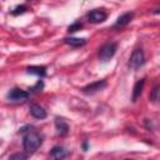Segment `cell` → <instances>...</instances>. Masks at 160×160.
I'll return each instance as SVG.
<instances>
[{
	"instance_id": "cell-16",
	"label": "cell",
	"mask_w": 160,
	"mask_h": 160,
	"mask_svg": "<svg viewBox=\"0 0 160 160\" xmlns=\"http://www.w3.org/2000/svg\"><path fill=\"white\" fill-rule=\"evenodd\" d=\"M150 100H151L152 102H158V100H159V86H158V85H155L154 89L151 90Z\"/></svg>"
},
{
	"instance_id": "cell-8",
	"label": "cell",
	"mask_w": 160,
	"mask_h": 160,
	"mask_svg": "<svg viewBox=\"0 0 160 160\" xmlns=\"http://www.w3.org/2000/svg\"><path fill=\"white\" fill-rule=\"evenodd\" d=\"M55 129L56 134L60 136H65L69 134V125L62 118H55Z\"/></svg>"
},
{
	"instance_id": "cell-17",
	"label": "cell",
	"mask_w": 160,
	"mask_h": 160,
	"mask_svg": "<svg viewBox=\"0 0 160 160\" xmlns=\"http://www.w3.org/2000/svg\"><path fill=\"white\" fill-rule=\"evenodd\" d=\"M81 28H82V24H81L80 21H75L74 24H71V25L68 28V31H69V32H75V31L80 30Z\"/></svg>"
},
{
	"instance_id": "cell-9",
	"label": "cell",
	"mask_w": 160,
	"mask_h": 160,
	"mask_svg": "<svg viewBox=\"0 0 160 160\" xmlns=\"http://www.w3.org/2000/svg\"><path fill=\"white\" fill-rule=\"evenodd\" d=\"M30 114L35 118V119H45L46 116H48V112H46V110L42 108V106H40V105H38V104H31L30 105Z\"/></svg>"
},
{
	"instance_id": "cell-12",
	"label": "cell",
	"mask_w": 160,
	"mask_h": 160,
	"mask_svg": "<svg viewBox=\"0 0 160 160\" xmlns=\"http://www.w3.org/2000/svg\"><path fill=\"white\" fill-rule=\"evenodd\" d=\"M68 150L65 149V148H62V146H60V145H56V146H54L52 149H51V152H50V156L51 158H54V159H64V158H66L68 156Z\"/></svg>"
},
{
	"instance_id": "cell-14",
	"label": "cell",
	"mask_w": 160,
	"mask_h": 160,
	"mask_svg": "<svg viewBox=\"0 0 160 160\" xmlns=\"http://www.w3.org/2000/svg\"><path fill=\"white\" fill-rule=\"evenodd\" d=\"M42 89H44V81L42 80H38V82L34 86L29 88V92L30 94H32V92H40Z\"/></svg>"
},
{
	"instance_id": "cell-1",
	"label": "cell",
	"mask_w": 160,
	"mask_h": 160,
	"mask_svg": "<svg viewBox=\"0 0 160 160\" xmlns=\"http://www.w3.org/2000/svg\"><path fill=\"white\" fill-rule=\"evenodd\" d=\"M42 145V136L36 131H28L22 138V146L26 152H34Z\"/></svg>"
},
{
	"instance_id": "cell-13",
	"label": "cell",
	"mask_w": 160,
	"mask_h": 160,
	"mask_svg": "<svg viewBox=\"0 0 160 160\" xmlns=\"http://www.w3.org/2000/svg\"><path fill=\"white\" fill-rule=\"evenodd\" d=\"M64 42L70 45V46H74V48H79V46H84L86 44V39L84 38H65L64 39Z\"/></svg>"
},
{
	"instance_id": "cell-2",
	"label": "cell",
	"mask_w": 160,
	"mask_h": 160,
	"mask_svg": "<svg viewBox=\"0 0 160 160\" xmlns=\"http://www.w3.org/2000/svg\"><path fill=\"white\" fill-rule=\"evenodd\" d=\"M116 50H118V42L115 41H108L105 42L100 50H99V59L101 62H108L110 61L114 55L116 54Z\"/></svg>"
},
{
	"instance_id": "cell-5",
	"label": "cell",
	"mask_w": 160,
	"mask_h": 160,
	"mask_svg": "<svg viewBox=\"0 0 160 160\" xmlns=\"http://www.w3.org/2000/svg\"><path fill=\"white\" fill-rule=\"evenodd\" d=\"M106 85H108L106 80L102 79V80H98V81H94V82L88 84L86 86H84V88L81 89V91H82L84 94H86V95H92V94H95V92H98V91L104 90V89L106 88Z\"/></svg>"
},
{
	"instance_id": "cell-20",
	"label": "cell",
	"mask_w": 160,
	"mask_h": 160,
	"mask_svg": "<svg viewBox=\"0 0 160 160\" xmlns=\"http://www.w3.org/2000/svg\"><path fill=\"white\" fill-rule=\"evenodd\" d=\"M88 148H89L88 141H84V142H82V150H84V151H86V150H88Z\"/></svg>"
},
{
	"instance_id": "cell-19",
	"label": "cell",
	"mask_w": 160,
	"mask_h": 160,
	"mask_svg": "<svg viewBox=\"0 0 160 160\" xmlns=\"http://www.w3.org/2000/svg\"><path fill=\"white\" fill-rule=\"evenodd\" d=\"M31 128H32V126H30V125H26V126H24V128L19 129V134H20V132H21V134H22V132H28V131H30L29 129H31Z\"/></svg>"
},
{
	"instance_id": "cell-4",
	"label": "cell",
	"mask_w": 160,
	"mask_h": 160,
	"mask_svg": "<svg viewBox=\"0 0 160 160\" xmlns=\"http://www.w3.org/2000/svg\"><path fill=\"white\" fill-rule=\"evenodd\" d=\"M30 96V92L26 91V90H22V89H19V88H14L11 89L8 94H6V99L11 102H18V101H24L26 99H29Z\"/></svg>"
},
{
	"instance_id": "cell-10",
	"label": "cell",
	"mask_w": 160,
	"mask_h": 160,
	"mask_svg": "<svg viewBox=\"0 0 160 160\" xmlns=\"http://www.w3.org/2000/svg\"><path fill=\"white\" fill-rule=\"evenodd\" d=\"M26 72L31 74V75H36L40 78L46 76V66L44 65H32V66H28L26 68Z\"/></svg>"
},
{
	"instance_id": "cell-18",
	"label": "cell",
	"mask_w": 160,
	"mask_h": 160,
	"mask_svg": "<svg viewBox=\"0 0 160 160\" xmlns=\"http://www.w3.org/2000/svg\"><path fill=\"white\" fill-rule=\"evenodd\" d=\"M26 158H28V155L24 154V152H16V154L10 155V159L11 160H15V159H18V160H25Z\"/></svg>"
},
{
	"instance_id": "cell-11",
	"label": "cell",
	"mask_w": 160,
	"mask_h": 160,
	"mask_svg": "<svg viewBox=\"0 0 160 160\" xmlns=\"http://www.w3.org/2000/svg\"><path fill=\"white\" fill-rule=\"evenodd\" d=\"M144 85H145V79H140L139 81L135 82V85L132 88V96H131V100L134 102L140 98V95L142 92V89H144Z\"/></svg>"
},
{
	"instance_id": "cell-15",
	"label": "cell",
	"mask_w": 160,
	"mask_h": 160,
	"mask_svg": "<svg viewBox=\"0 0 160 160\" xmlns=\"http://www.w3.org/2000/svg\"><path fill=\"white\" fill-rule=\"evenodd\" d=\"M26 10H28V6H26V5H18V6H15L14 10H11V15L18 16V15L24 14Z\"/></svg>"
},
{
	"instance_id": "cell-7",
	"label": "cell",
	"mask_w": 160,
	"mask_h": 160,
	"mask_svg": "<svg viewBox=\"0 0 160 160\" xmlns=\"http://www.w3.org/2000/svg\"><path fill=\"white\" fill-rule=\"evenodd\" d=\"M132 18H134V12H132V11L124 12L122 15H120V16L116 19V21H115V24H114V28L118 29V28H124V26H126L128 24H130V21L132 20Z\"/></svg>"
},
{
	"instance_id": "cell-3",
	"label": "cell",
	"mask_w": 160,
	"mask_h": 160,
	"mask_svg": "<svg viewBox=\"0 0 160 160\" xmlns=\"http://www.w3.org/2000/svg\"><path fill=\"white\" fill-rule=\"evenodd\" d=\"M144 62H145V55L142 49H135L129 59V66L134 70H138L144 65Z\"/></svg>"
},
{
	"instance_id": "cell-6",
	"label": "cell",
	"mask_w": 160,
	"mask_h": 160,
	"mask_svg": "<svg viewBox=\"0 0 160 160\" xmlns=\"http://www.w3.org/2000/svg\"><path fill=\"white\" fill-rule=\"evenodd\" d=\"M86 18L91 24H100L108 19V14L104 11V9H95V10H91L86 15Z\"/></svg>"
}]
</instances>
